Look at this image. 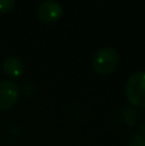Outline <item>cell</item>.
<instances>
[{
    "label": "cell",
    "instance_id": "obj_1",
    "mask_svg": "<svg viewBox=\"0 0 145 146\" xmlns=\"http://www.w3.org/2000/svg\"><path fill=\"white\" fill-rule=\"evenodd\" d=\"M120 54L114 48H102L92 58V69L102 76L112 74L120 66Z\"/></svg>",
    "mask_w": 145,
    "mask_h": 146
},
{
    "label": "cell",
    "instance_id": "obj_2",
    "mask_svg": "<svg viewBox=\"0 0 145 146\" xmlns=\"http://www.w3.org/2000/svg\"><path fill=\"white\" fill-rule=\"evenodd\" d=\"M126 98L131 105L136 108H145V71L135 72L126 82Z\"/></svg>",
    "mask_w": 145,
    "mask_h": 146
},
{
    "label": "cell",
    "instance_id": "obj_3",
    "mask_svg": "<svg viewBox=\"0 0 145 146\" xmlns=\"http://www.w3.org/2000/svg\"><path fill=\"white\" fill-rule=\"evenodd\" d=\"M63 14V7L61 3L54 1V0H46L40 3V5L36 9V15L39 21H41L45 25H51L57 22Z\"/></svg>",
    "mask_w": 145,
    "mask_h": 146
},
{
    "label": "cell",
    "instance_id": "obj_4",
    "mask_svg": "<svg viewBox=\"0 0 145 146\" xmlns=\"http://www.w3.org/2000/svg\"><path fill=\"white\" fill-rule=\"evenodd\" d=\"M19 98V88L9 80L0 81V110H9Z\"/></svg>",
    "mask_w": 145,
    "mask_h": 146
},
{
    "label": "cell",
    "instance_id": "obj_5",
    "mask_svg": "<svg viewBox=\"0 0 145 146\" xmlns=\"http://www.w3.org/2000/svg\"><path fill=\"white\" fill-rule=\"evenodd\" d=\"M3 72L10 78H19L25 72V66L17 56H8L3 62Z\"/></svg>",
    "mask_w": 145,
    "mask_h": 146
},
{
    "label": "cell",
    "instance_id": "obj_6",
    "mask_svg": "<svg viewBox=\"0 0 145 146\" xmlns=\"http://www.w3.org/2000/svg\"><path fill=\"white\" fill-rule=\"evenodd\" d=\"M15 8L14 0H0V14L4 13H9Z\"/></svg>",
    "mask_w": 145,
    "mask_h": 146
}]
</instances>
